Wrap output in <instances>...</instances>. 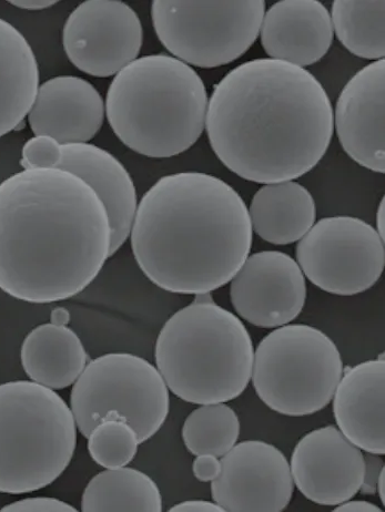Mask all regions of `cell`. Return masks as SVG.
I'll list each match as a JSON object with an SVG mask.
<instances>
[{
  "label": "cell",
  "instance_id": "484cf974",
  "mask_svg": "<svg viewBox=\"0 0 385 512\" xmlns=\"http://www.w3.org/2000/svg\"><path fill=\"white\" fill-rule=\"evenodd\" d=\"M87 438L91 458L105 469L129 465L140 445L135 429L116 417L105 418L91 430Z\"/></svg>",
  "mask_w": 385,
  "mask_h": 512
},
{
  "label": "cell",
  "instance_id": "44dd1931",
  "mask_svg": "<svg viewBox=\"0 0 385 512\" xmlns=\"http://www.w3.org/2000/svg\"><path fill=\"white\" fill-rule=\"evenodd\" d=\"M20 361L30 381L59 391L76 383L88 364V355L72 329L47 323L26 336Z\"/></svg>",
  "mask_w": 385,
  "mask_h": 512
},
{
  "label": "cell",
  "instance_id": "e0dca14e",
  "mask_svg": "<svg viewBox=\"0 0 385 512\" xmlns=\"http://www.w3.org/2000/svg\"><path fill=\"white\" fill-rule=\"evenodd\" d=\"M259 35L270 59L303 68L328 54L334 32L328 8L317 0H283L265 13Z\"/></svg>",
  "mask_w": 385,
  "mask_h": 512
},
{
  "label": "cell",
  "instance_id": "f546056e",
  "mask_svg": "<svg viewBox=\"0 0 385 512\" xmlns=\"http://www.w3.org/2000/svg\"><path fill=\"white\" fill-rule=\"evenodd\" d=\"M195 477L201 481V483H209V481L215 480L221 470V462L216 456L212 455H200L197 456L194 465H192Z\"/></svg>",
  "mask_w": 385,
  "mask_h": 512
},
{
  "label": "cell",
  "instance_id": "836d02e7",
  "mask_svg": "<svg viewBox=\"0 0 385 512\" xmlns=\"http://www.w3.org/2000/svg\"><path fill=\"white\" fill-rule=\"evenodd\" d=\"M70 322V313L65 307H57L50 314V323L58 326H68Z\"/></svg>",
  "mask_w": 385,
  "mask_h": 512
},
{
  "label": "cell",
  "instance_id": "ac0fdd59",
  "mask_svg": "<svg viewBox=\"0 0 385 512\" xmlns=\"http://www.w3.org/2000/svg\"><path fill=\"white\" fill-rule=\"evenodd\" d=\"M332 399L340 432L364 452L384 455V361L379 358L349 368Z\"/></svg>",
  "mask_w": 385,
  "mask_h": 512
},
{
  "label": "cell",
  "instance_id": "8fae6325",
  "mask_svg": "<svg viewBox=\"0 0 385 512\" xmlns=\"http://www.w3.org/2000/svg\"><path fill=\"white\" fill-rule=\"evenodd\" d=\"M143 43L139 16L119 0L81 3L63 29V46L70 63L97 78L115 77L138 58Z\"/></svg>",
  "mask_w": 385,
  "mask_h": 512
},
{
  "label": "cell",
  "instance_id": "9a60e30c",
  "mask_svg": "<svg viewBox=\"0 0 385 512\" xmlns=\"http://www.w3.org/2000/svg\"><path fill=\"white\" fill-rule=\"evenodd\" d=\"M385 60L353 76L333 112L341 146L363 168L385 172Z\"/></svg>",
  "mask_w": 385,
  "mask_h": 512
},
{
  "label": "cell",
  "instance_id": "e575fe53",
  "mask_svg": "<svg viewBox=\"0 0 385 512\" xmlns=\"http://www.w3.org/2000/svg\"><path fill=\"white\" fill-rule=\"evenodd\" d=\"M377 232L380 235V238L384 241V199L381 201L378 214H377Z\"/></svg>",
  "mask_w": 385,
  "mask_h": 512
},
{
  "label": "cell",
  "instance_id": "83f0119b",
  "mask_svg": "<svg viewBox=\"0 0 385 512\" xmlns=\"http://www.w3.org/2000/svg\"><path fill=\"white\" fill-rule=\"evenodd\" d=\"M2 511L16 512H75L77 509L63 500L49 497H34L15 501Z\"/></svg>",
  "mask_w": 385,
  "mask_h": 512
},
{
  "label": "cell",
  "instance_id": "cb8c5ba5",
  "mask_svg": "<svg viewBox=\"0 0 385 512\" xmlns=\"http://www.w3.org/2000/svg\"><path fill=\"white\" fill-rule=\"evenodd\" d=\"M331 20L333 32L351 54L368 60L384 59V0H336Z\"/></svg>",
  "mask_w": 385,
  "mask_h": 512
},
{
  "label": "cell",
  "instance_id": "30bf717a",
  "mask_svg": "<svg viewBox=\"0 0 385 512\" xmlns=\"http://www.w3.org/2000/svg\"><path fill=\"white\" fill-rule=\"evenodd\" d=\"M303 275L324 292L351 296L368 291L384 270V241L366 221L324 218L313 224L297 247Z\"/></svg>",
  "mask_w": 385,
  "mask_h": 512
},
{
  "label": "cell",
  "instance_id": "f1b7e54d",
  "mask_svg": "<svg viewBox=\"0 0 385 512\" xmlns=\"http://www.w3.org/2000/svg\"><path fill=\"white\" fill-rule=\"evenodd\" d=\"M380 456L371 453L364 455V476L360 488L363 495L371 496L377 493L378 481L384 470V463Z\"/></svg>",
  "mask_w": 385,
  "mask_h": 512
},
{
  "label": "cell",
  "instance_id": "d6a6232c",
  "mask_svg": "<svg viewBox=\"0 0 385 512\" xmlns=\"http://www.w3.org/2000/svg\"><path fill=\"white\" fill-rule=\"evenodd\" d=\"M9 4L29 12H39V10L52 8L58 2L56 0H13Z\"/></svg>",
  "mask_w": 385,
  "mask_h": 512
},
{
  "label": "cell",
  "instance_id": "8992f818",
  "mask_svg": "<svg viewBox=\"0 0 385 512\" xmlns=\"http://www.w3.org/2000/svg\"><path fill=\"white\" fill-rule=\"evenodd\" d=\"M70 406L34 382L0 384V493L23 495L52 485L75 454Z\"/></svg>",
  "mask_w": 385,
  "mask_h": 512
},
{
  "label": "cell",
  "instance_id": "3957f363",
  "mask_svg": "<svg viewBox=\"0 0 385 512\" xmlns=\"http://www.w3.org/2000/svg\"><path fill=\"white\" fill-rule=\"evenodd\" d=\"M253 231L240 194L211 174L159 179L130 231L138 266L160 289L200 295L228 284L248 259Z\"/></svg>",
  "mask_w": 385,
  "mask_h": 512
},
{
  "label": "cell",
  "instance_id": "7a4b0ae2",
  "mask_svg": "<svg viewBox=\"0 0 385 512\" xmlns=\"http://www.w3.org/2000/svg\"><path fill=\"white\" fill-rule=\"evenodd\" d=\"M210 146L226 168L260 184L305 176L333 136L327 91L308 70L270 58L222 78L208 102Z\"/></svg>",
  "mask_w": 385,
  "mask_h": 512
},
{
  "label": "cell",
  "instance_id": "2e32d148",
  "mask_svg": "<svg viewBox=\"0 0 385 512\" xmlns=\"http://www.w3.org/2000/svg\"><path fill=\"white\" fill-rule=\"evenodd\" d=\"M28 124L35 136H47L60 145L93 140L104 125L106 107L97 88L77 76H57L39 85Z\"/></svg>",
  "mask_w": 385,
  "mask_h": 512
},
{
  "label": "cell",
  "instance_id": "5b68a950",
  "mask_svg": "<svg viewBox=\"0 0 385 512\" xmlns=\"http://www.w3.org/2000/svg\"><path fill=\"white\" fill-rule=\"evenodd\" d=\"M255 348L246 326L210 293L196 295L162 327L155 348L157 370L182 401L227 403L251 380Z\"/></svg>",
  "mask_w": 385,
  "mask_h": 512
},
{
  "label": "cell",
  "instance_id": "4316f807",
  "mask_svg": "<svg viewBox=\"0 0 385 512\" xmlns=\"http://www.w3.org/2000/svg\"><path fill=\"white\" fill-rule=\"evenodd\" d=\"M63 160V146L52 137L35 136L22 151L20 166L24 170L58 169Z\"/></svg>",
  "mask_w": 385,
  "mask_h": 512
},
{
  "label": "cell",
  "instance_id": "ba28073f",
  "mask_svg": "<svg viewBox=\"0 0 385 512\" xmlns=\"http://www.w3.org/2000/svg\"><path fill=\"white\" fill-rule=\"evenodd\" d=\"M169 408V389L157 367L128 353L90 361L70 394V409L85 437L105 418L116 417L133 427L143 444L165 424Z\"/></svg>",
  "mask_w": 385,
  "mask_h": 512
},
{
  "label": "cell",
  "instance_id": "ffe728a7",
  "mask_svg": "<svg viewBox=\"0 0 385 512\" xmlns=\"http://www.w3.org/2000/svg\"><path fill=\"white\" fill-rule=\"evenodd\" d=\"M248 211L252 231L276 245L300 241L317 219L312 194L293 180L265 184L253 196Z\"/></svg>",
  "mask_w": 385,
  "mask_h": 512
},
{
  "label": "cell",
  "instance_id": "277c9868",
  "mask_svg": "<svg viewBox=\"0 0 385 512\" xmlns=\"http://www.w3.org/2000/svg\"><path fill=\"white\" fill-rule=\"evenodd\" d=\"M207 89L197 71L175 57L137 58L107 91L109 126L124 145L151 159L186 152L206 127Z\"/></svg>",
  "mask_w": 385,
  "mask_h": 512
},
{
  "label": "cell",
  "instance_id": "d4e9b609",
  "mask_svg": "<svg viewBox=\"0 0 385 512\" xmlns=\"http://www.w3.org/2000/svg\"><path fill=\"white\" fill-rule=\"evenodd\" d=\"M240 422L225 403L201 405L182 426V439L192 455L225 456L238 442Z\"/></svg>",
  "mask_w": 385,
  "mask_h": 512
},
{
  "label": "cell",
  "instance_id": "1f68e13d",
  "mask_svg": "<svg viewBox=\"0 0 385 512\" xmlns=\"http://www.w3.org/2000/svg\"><path fill=\"white\" fill-rule=\"evenodd\" d=\"M334 511H342V512H381L382 510L368 501L363 500H348L346 503H343L337 506Z\"/></svg>",
  "mask_w": 385,
  "mask_h": 512
},
{
  "label": "cell",
  "instance_id": "d590c367",
  "mask_svg": "<svg viewBox=\"0 0 385 512\" xmlns=\"http://www.w3.org/2000/svg\"><path fill=\"white\" fill-rule=\"evenodd\" d=\"M384 481H385V477H384V470H383L381 475H380V478H379V481H378V487H377V491H378V493L380 495V499L382 500V504L383 505L385 504Z\"/></svg>",
  "mask_w": 385,
  "mask_h": 512
},
{
  "label": "cell",
  "instance_id": "5bb4252c",
  "mask_svg": "<svg viewBox=\"0 0 385 512\" xmlns=\"http://www.w3.org/2000/svg\"><path fill=\"white\" fill-rule=\"evenodd\" d=\"M293 484L322 506H339L356 496L364 476V455L337 427L303 437L291 457Z\"/></svg>",
  "mask_w": 385,
  "mask_h": 512
},
{
  "label": "cell",
  "instance_id": "7402d4cb",
  "mask_svg": "<svg viewBox=\"0 0 385 512\" xmlns=\"http://www.w3.org/2000/svg\"><path fill=\"white\" fill-rule=\"evenodd\" d=\"M39 88L32 46L19 30L0 18V138L23 124Z\"/></svg>",
  "mask_w": 385,
  "mask_h": 512
},
{
  "label": "cell",
  "instance_id": "9c48e42d",
  "mask_svg": "<svg viewBox=\"0 0 385 512\" xmlns=\"http://www.w3.org/2000/svg\"><path fill=\"white\" fill-rule=\"evenodd\" d=\"M263 0L189 2L155 0L151 19L159 42L188 66L217 68L239 59L256 43Z\"/></svg>",
  "mask_w": 385,
  "mask_h": 512
},
{
  "label": "cell",
  "instance_id": "52a82bcc",
  "mask_svg": "<svg viewBox=\"0 0 385 512\" xmlns=\"http://www.w3.org/2000/svg\"><path fill=\"white\" fill-rule=\"evenodd\" d=\"M342 375L336 343L312 326L293 324L278 327L260 342L251 380L272 411L301 417L329 405Z\"/></svg>",
  "mask_w": 385,
  "mask_h": 512
},
{
  "label": "cell",
  "instance_id": "603a6c76",
  "mask_svg": "<svg viewBox=\"0 0 385 512\" xmlns=\"http://www.w3.org/2000/svg\"><path fill=\"white\" fill-rule=\"evenodd\" d=\"M85 512H160L162 498L153 479L134 468L118 467L91 478L81 497Z\"/></svg>",
  "mask_w": 385,
  "mask_h": 512
},
{
  "label": "cell",
  "instance_id": "4fadbf2b",
  "mask_svg": "<svg viewBox=\"0 0 385 512\" xmlns=\"http://www.w3.org/2000/svg\"><path fill=\"white\" fill-rule=\"evenodd\" d=\"M230 282L233 309L261 329L288 325L306 304L305 275L297 261L283 252L263 251L248 256Z\"/></svg>",
  "mask_w": 385,
  "mask_h": 512
},
{
  "label": "cell",
  "instance_id": "d6986e66",
  "mask_svg": "<svg viewBox=\"0 0 385 512\" xmlns=\"http://www.w3.org/2000/svg\"><path fill=\"white\" fill-rule=\"evenodd\" d=\"M60 170L75 174L104 204L111 229L110 256L129 239L138 207L135 183L127 169L107 150L90 143L63 146Z\"/></svg>",
  "mask_w": 385,
  "mask_h": 512
},
{
  "label": "cell",
  "instance_id": "4dcf8cb0",
  "mask_svg": "<svg viewBox=\"0 0 385 512\" xmlns=\"http://www.w3.org/2000/svg\"><path fill=\"white\" fill-rule=\"evenodd\" d=\"M170 511H179V512H221L224 511L219 505L216 503H210V501L206 500H188L184 501V503H180L175 507H172Z\"/></svg>",
  "mask_w": 385,
  "mask_h": 512
},
{
  "label": "cell",
  "instance_id": "6da1fadb",
  "mask_svg": "<svg viewBox=\"0 0 385 512\" xmlns=\"http://www.w3.org/2000/svg\"><path fill=\"white\" fill-rule=\"evenodd\" d=\"M97 194L60 169L23 170L0 183V290L48 304L74 298L110 258Z\"/></svg>",
  "mask_w": 385,
  "mask_h": 512
},
{
  "label": "cell",
  "instance_id": "7c38bea8",
  "mask_svg": "<svg viewBox=\"0 0 385 512\" xmlns=\"http://www.w3.org/2000/svg\"><path fill=\"white\" fill-rule=\"evenodd\" d=\"M212 498L224 511L280 512L290 504V464L278 448L258 440L236 444L222 456Z\"/></svg>",
  "mask_w": 385,
  "mask_h": 512
}]
</instances>
